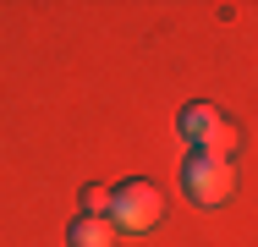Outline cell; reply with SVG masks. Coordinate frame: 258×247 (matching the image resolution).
I'll list each match as a JSON object with an SVG mask.
<instances>
[{
    "label": "cell",
    "mask_w": 258,
    "mask_h": 247,
    "mask_svg": "<svg viewBox=\"0 0 258 247\" xmlns=\"http://www.w3.org/2000/svg\"><path fill=\"white\" fill-rule=\"evenodd\" d=\"M159 214H165V198L149 181H126L121 193H110V225L115 231H149V225H159Z\"/></svg>",
    "instance_id": "1"
},
{
    "label": "cell",
    "mask_w": 258,
    "mask_h": 247,
    "mask_svg": "<svg viewBox=\"0 0 258 247\" xmlns=\"http://www.w3.org/2000/svg\"><path fill=\"white\" fill-rule=\"evenodd\" d=\"M181 181L198 203H225L231 198V159H209V154H187Z\"/></svg>",
    "instance_id": "2"
},
{
    "label": "cell",
    "mask_w": 258,
    "mask_h": 247,
    "mask_svg": "<svg viewBox=\"0 0 258 247\" xmlns=\"http://www.w3.org/2000/svg\"><path fill=\"white\" fill-rule=\"evenodd\" d=\"M110 242H115L110 214H83V220L72 225V247H110Z\"/></svg>",
    "instance_id": "3"
},
{
    "label": "cell",
    "mask_w": 258,
    "mask_h": 247,
    "mask_svg": "<svg viewBox=\"0 0 258 247\" xmlns=\"http://www.w3.org/2000/svg\"><path fill=\"white\" fill-rule=\"evenodd\" d=\"M214 127H220V115H214L209 104H192V110L181 115V138H187V143H192V148L204 143V138H209V132H214Z\"/></svg>",
    "instance_id": "4"
},
{
    "label": "cell",
    "mask_w": 258,
    "mask_h": 247,
    "mask_svg": "<svg viewBox=\"0 0 258 247\" xmlns=\"http://www.w3.org/2000/svg\"><path fill=\"white\" fill-rule=\"evenodd\" d=\"M83 214H110V193L88 187V193H83Z\"/></svg>",
    "instance_id": "5"
}]
</instances>
